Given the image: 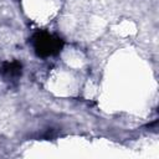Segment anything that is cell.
Segmentation results:
<instances>
[{
	"mask_svg": "<svg viewBox=\"0 0 159 159\" xmlns=\"http://www.w3.org/2000/svg\"><path fill=\"white\" fill-rule=\"evenodd\" d=\"M2 72L9 76V77H16L21 73V65L19 62H10V63H5Z\"/></svg>",
	"mask_w": 159,
	"mask_h": 159,
	"instance_id": "obj_2",
	"label": "cell"
},
{
	"mask_svg": "<svg viewBox=\"0 0 159 159\" xmlns=\"http://www.w3.org/2000/svg\"><path fill=\"white\" fill-rule=\"evenodd\" d=\"M32 45L37 56L47 57L57 53L61 50L62 41L61 39L47 32H37L32 37Z\"/></svg>",
	"mask_w": 159,
	"mask_h": 159,
	"instance_id": "obj_1",
	"label": "cell"
}]
</instances>
